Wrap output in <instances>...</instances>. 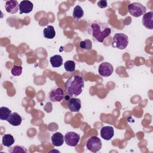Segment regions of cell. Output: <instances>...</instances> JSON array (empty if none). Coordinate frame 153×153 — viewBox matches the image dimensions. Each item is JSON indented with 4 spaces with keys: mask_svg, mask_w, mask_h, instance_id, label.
I'll list each match as a JSON object with an SVG mask.
<instances>
[{
    "mask_svg": "<svg viewBox=\"0 0 153 153\" xmlns=\"http://www.w3.org/2000/svg\"><path fill=\"white\" fill-rule=\"evenodd\" d=\"M143 25L148 29H153V12L149 11L143 15L142 17Z\"/></svg>",
    "mask_w": 153,
    "mask_h": 153,
    "instance_id": "cell-12",
    "label": "cell"
},
{
    "mask_svg": "<svg viewBox=\"0 0 153 153\" xmlns=\"http://www.w3.org/2000/svg\"><path fill=\"white\" fill-rule=\"evenodd\" d=\"M84 87L83 78L79 75H74L69 77L65 84V93L70 97L79 95Z\"/></svg>",
    "mask_w": 153,
    "mask_h": 153,
    "instance_id": "cell-2",
    "label": "cell"
},
{
    "mask_svg": "<svg viewBox=\"0 0 153 153\" xmlns=\"http://www.w3.org/2000/svg\"><path fill=\"white\" fill-rule=\"evenodd\" d=\"M2 143L3 146L10 148L11 146L15 142L14 138L13 135L10 134H5L3 135L2 138Z\"/></svg>",
    "mask_w": 153,
    "mask_h": 153,
    "instance_id": "cell-16",
    "label": "cell"
},
{
    "mask_svg": "<svg viewBox=\"0 0 153 153\" xmlns=\"http://www.w3.org/2000/svg\"><path fill=\"white\" fill-rule=\"evenodd\" d=\"M64 91L60 87H53L48 94V99L53 102H60L64 98Z\"/></svg>",
    "mask_w": 153,
    "mask_h": 153,
    "instance_id": "cell-6",
    "label": "cell"
},
{
    "mask_svg": "<svg viewBox=\"0 0 153 153\" xmlns=\"http://www.w3.org/2000/svg\"><path fill=\"white\" fill-rule=\"evenodd\" d=\"M11 125L13 126H18L22 122V118L17 112H11L7 120Z\"/></svg>",
    "mask_w": 153,
    "mask_h": 153,
    "instance_id": "cell-14",
    "label": "cell"
},
{
    "mask_svg": "<svg viewBox=\"0 0 153 153\" xmlns=\"http://www.w3.org/2000/svg\"><path fill=\"white\" fill-rule=\"evenodd\" d=\"M50 62L53 68H59L62 65L63 58L60 55L56 54L50 57Z\"/></svg>",
    "mask_w": 153,
    "mask_h": 153,
    "instance_id": "cell-17",
    "label": "cell"
},
{
    "mask_svg": "<svg viewBox=\"0 0 153 153\" xmlns=\"http://www.w3.org/2000/svg\"><path fill=\"white\" fill-rule=\"evenodd\" d=\"M8 152H22V153H27V151L26 148L21 145H16L13 147H10L8 149Z\"/></svg>",
    "mask_w": 153,
    "mask_h": 153,
    "instance_id": "cell-22",
    "label": "cell"
},
{
    "mask_svg": "<svg viewBox=\"0 0 153 153\" xmlns=\"http://www.w3.org/2000/svg\"><path fill=\"white\" fill-rule=\"evenodd\" d=\"M86 146L89 151L93 152H98L102 148V141L97 136H91L87 140Z\"/></svg>",
    "mask_w": 153,
    "mask_h": 153,
    "instance_id": "cell-5",
    "label": "cell"
},
{
    "mask_svg": "<svg viewBox=\"0 0 153 153\" xmlns=\"http://www.w3.org/2000/svg\"><path fill=\"white\" fill-rule=\"evenodd\" d=\"M79 139V134L74 131L67 132L64 136L65 142L69 146H76L78 144Z\"/></svg>",
    "mask_w": 153,
    "mask_h": 153,
    "instance_id": "cell-7",
    "label": "cell"
},
{
    "mask_svg": "<svg viewBox=\"0 0 153 153\" xmlns=\"http://www.w3.org/2000/svg\"><path fill=\"white\" fill-rule=\"evenodd\" d=\"M87 32L94 41L103 42L105 38L111 34V29L107 24L99 20H94L88 23Z\"/></svg>",
    "mask_w": 153,
    "mask_h": 153,
    "instance_id": "cell-1",
    "label": "cell"
},
{
    "mask_svg": "<svg viewBox=\"0 0 153 153\" xmlns=\"http://www.w3.org/2000/svg\"><path fill=\"white\" fill-rule=\"evenodd\" d=\"M127 10L128 13L135 17H139L146 13V8L139 2H133L128 5Z\"/></svg>",
    "mask_w": 153,
    "mask_h": 153,
    "instance_id": "cell-4",
    "label": "cell"
},
{
    "mask_svg": "<svg viewBox=\"0 0 153 153\" xmlns=\"http://www.w3.org/2000/svg\"><path fill=\"white\" fill-rule=\"evenodd\" d=\"M51 140L54 146H60L65 141L64 136L60 132H56L51 136Z\"/></svg>",
    "mask_w": 153,
    "mask_h": 153,
    "instance_id": "cell-15",
    "label": "cell"
},
{
    "mask_svg": "<svg viewBox=\"0 0 153 153\" xmlns=\"http://www.w3.org/2000/svg\"><path fill=\"white\" fill-rule=\"evenodd\" d=\"M64 68L68 72H74L75 69V63L73 60H67L64 63Z\"/></svg>",
    "mask_w": 153,
    "mask_h": 153,
    "instance_id": "cell-23",
    "label": "cell"
},
{
    "mask_svg": "<svg viewBox=\"0 0 153 153\" xmlns=\"http://www.w3.org/2000/svg\"><path fill=\"white\" fill-rule=\"evenodd\" d=\"M33 5L29 1H22L19 4V13L20 14L23 13H29L33 10Z\"/></svg>",
    "mask_w": 153,
    "mask_h": 153,
    "instance_id": "cell-13",
    "label": "cell"
},
{
    "mask_svg": "<svg viewBox=\"0 0 153 153\" xmlns=\"http://www.w3.org/2000/svg\"><path fill=\"white\" fill-rule=\"evenodd\" d=\"M97 6L100 8H104L107 7L108 6V3L105 0H102V1H99L97 2Z\"/></svg>",
    "mask_w": 153,
    "mask_h": 153,
    "instance_id": "cell-25",
    "label": "cell"
},
{
    "mask_svg": "<svg viewBox=\"0 0 153 153\" xmlns=\"http://www.w3.org/2000/svg\"><path fill=\"white\" fill-rule=\"evenodd\" d=\"M84 16V11L82 8L79 5H76L75 7L73 10L72 16L73 18L76 20H80Z\"/></svg>",
    "mask_w": 153,
    "mask_h": 153,
    "instance_id": "cell-19",
    "label": "cell"
},
{
    "mask_svg": "<svg viewBox=\"0 0 153 153\" xmlns=\"http://www.w3.org/2000/svg\"><path fill=\"white\" fill-rule=\"evenodd\" d=\"M6 11L10 14H15L19 10V4L16 0H10L5 2L4 5Z\"/></svg>",
    "mask_w": 153,
    "mask_h": 153,
    "instance_id": "cell-9",
    "label": "cell"
},
{
    "mask_svg": "<svg viewBox=\"0 0 153 153\" xmlns=\"http://www.w3.org/2000/svg\"><path fill=\"white\" fill-rule=\"evenodd\" d=\"M114 71V68L113 66L108 62H105L102 63L99 66L98 68V72L100 75L104 76V77H108L111 75Z\"/></svg>",
    "mask_w": 153,
    "mask_h": 153,
    "instance_id": "cell-8",
    "label": "cell"
},
{
    "mask_svg": "<svg viewBox=\"0 0 153 153\" xmlns=\"http://www.w3.org/2000/svg\"><path fill=\"white\" fill-rule=\"evenodd\" d=\"M128 44V37L124 33H115L112 38V46L120 50L125 49Z\"/></svg>",
    "mask_w": 153,
    "mask_h": 153,
    "instance_id": "cell-3",
    "label": "cell"
},
{
    "mask_svg": "<svg viewBox=\"0 0 153 153\" xmlns=\"http://www.w3.org/2000/svg\"><path fill=\"white\" fill-rule=\"evenodd\" d=\"M101 137L106 140H109L112 138L114 135V130L112 126H104L103 127L100 131Z\"/></svg>",
    "mask_w": 153,
    "mask_h": 153,
    "instance_id": "cell-11",
    "label": "cell"
},
{
    "mask_svg": "<svg viewBox=\"0 0 153 153\" xmlns=\"http://www.w3.org/2000/svg\"><path fill=\"white\" fill-rule=\"evenodd\" d=\"M22 69L21 66H14L11 70V73L13 76H19L22 73Z\"/></svg>",
    "mask_w": 153,
    "mask_h": 153,
    "instance_id": "cell-24",
    "label": "cell"
},
{
    "mask_svg": "<svg viewBox=\"0 0 153 153\" xmlns=\"http://www.w3.org/2000/svg\"><path fill=\"white\" fill-rule=\"evenodd\" d=\"M79 47L83 50H90L92 49V42L91 40L86 39L79 42Z\"/></svg>",
    "mask_w": 153,
    "mask_h": 153,
    "instance_id": "cell-21",
    "label": "cell"
},
{
    "mask_svg": "<svg viewBox=\"0 0 153 153\" xmlns=\"http://www.w3.org/2000/svg\"><path fill=\"white\" fill-rule=\"evenodd\" d=\"M44 36L47 39H53L56 35L54 28L51 25H48L43 30Z\"/></svg>",
    "mask_w": 153,
    "mask_h": 153,
    "instance_id": "cell-18",
    "label": "cell"
},
{
    "mask_svg": "<svg viewBox=\"0 0 153 153\" xmlns=\"http://www.w3.org/2000/svg\"><path fill=\"white\" fill-rule=\"evenodd\" d=\"M11 114V111L7 107L2 106L0 108V119L1 120H7L10 115Z\"/></svg>",
    "mask_w": 153,
    "mask_h": 153,
    "instance_id": "cell-20",
    "label": "cell"
},
{
    "mask_svg": "<svg viewBox=\"0 0 153 153\" xmlns=\"http://www.w3.org/2000/svg\"><path fill=\"white\" fill-rule=\"evenodd\" d=\"M68 107L71 112H79L81 108V100L75 97L69 99L68 101Z\"/></svg>",
    "mask_w": 153,
    "mask_h": 153,
    "instance_id": "cell-10",
    "label": "cell"
}]
</instances>
